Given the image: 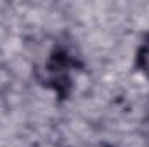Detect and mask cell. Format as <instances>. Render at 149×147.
Returning <instances> with one entry per match:
<instances>
[{"label":"cell","mask_w":149,"mask_h":147,"mask_svg":"<svg viewBox=\"0 0 149 147\" xmlns=\"http://www.w3.org/2000/svg\"><path fill=\"white\" fill-rule=\"evenodd\" d=\"M135 66L149 80V33L141 42V47H139L137 55H135Z\"/></svg>","instance_id":"cell-2"},{"label":"cell","mask_w":149,"mask_h":147,"mask_svg":"<svg viewBox=\"0 0 149 147\" xmlns=\"http://www.w3.org/2000/svg\"><path fill=\"white\" fill-rule=\"evenodd\" d=\"M144 121H146V125L149 126V97H148V102H146V116H144Z\"/></svg>","instance_id":"cell-3"},{"label":"cell","mask_w":149,"mask_h":147,"mask_svg":"<svg viewBox=\"0 0 149 147\" xmlns=\"http://www.w3.org/2000/svg\"><path fill=\"white\" fill-rule=\"evenodd\" d=\"M71 68L73 61L70 54L57 45L49 52L47 59L38 68V78L43 85L52 87L61 97H66L71 88V78H70Z\"/></svg>","instance_id":"cell-1"}]
</instances>
